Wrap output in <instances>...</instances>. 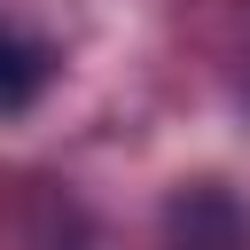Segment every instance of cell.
<instances>
[{"instance_id": "cell-1", "label": "cell", "mask_w": 250, "mask_h": 250, "mask_svg": "<svg viewBox=\"0 0 250 250\" xmlns=\"http://www.w3.org/2000/svg\"><path fill=\"white\" fill-rule=\"evenodd\" d=\"M164 242L172 250H250V219L227 188H188L164 211Z\"/></svg>"}, {"instance_id": "cell-2", "label": "cell", "mask_w": 250, "mask_h": 250, "mask_svg": "<svg viewBox=\"0 0 250 250\" xmlns=\"http://www.w3.org/2000/svg\"><path fill=\"white\" fill-rule=\"evenodd\" d=\"M39 86H47V55H39L23 31H8V23H0V117L31 109V102H39Z\"/></svg>"}]
</instances>
